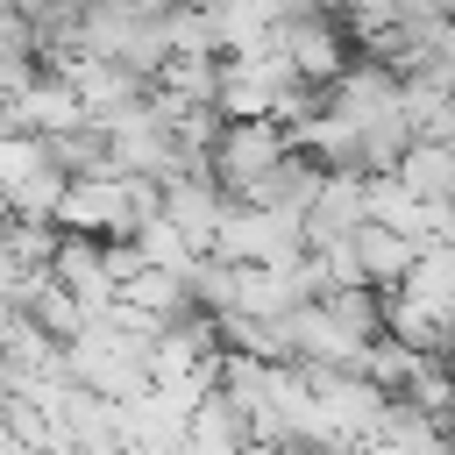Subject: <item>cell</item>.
<instances>
[{
	"label": "cell",
	"instance_id": "cell-1",
	"mask_svg": "<svg viewBox=\"0 0 455 455\" xmlns=\"http://www.w3.org/2000/svg\"><path fill=\"white\" fill-rule=\"evenodd\" d=\"M299 156V135L284 121H228L220 142H213V178L228 199H249L270 171H284Z\"/></svg>",
	"mask_w": 455,
	"mask_h": 455
},
{
	"label": "cell",
	"instance_id": "cell-2",
	"mask_svg": "<svg viewBox=\"0 0 455 455\" xmlns=\"http://www.w3.org/2000/svg\"><path fill=\"white\" fill-rule=\"evenodd\" d=\"M348 249H355L363 284H377V291H398V284L412 277V263H419V242L398 235V228H384V220H363V228L348 235Z\"/></svg>",
	"mask_w": 455,
	"mask_h": 455
},
{
	"label": "cell",
	"instance_id": "cell-3",
	"mask_svg": "<svg viewBox=\"0 0 455 455\" xmlns=\"http://www.w3.org/2000/svg\"><path fill=\"white\" fill-rule=\"evenodd\" d=\"M121 14H142V21H164V14H178L185 0H114Z\"/></svg>",
	"mask_w": 455,
	"mask_h": 455
}]
</instances>
